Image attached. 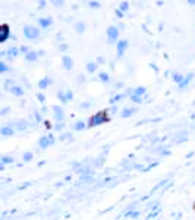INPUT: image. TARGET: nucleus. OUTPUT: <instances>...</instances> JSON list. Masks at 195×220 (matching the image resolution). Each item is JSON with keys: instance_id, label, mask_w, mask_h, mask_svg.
I'll list each match as a JSON object with an SVG mask.
<instances>
[{"instance_id": "nucleus-1", "label": "nucleus", "mask_w": 195, "mask_h": 220, "mask_svg": "<svg viewBox=\"0 0 195 220\" xmlns=\"http://www.w3.org/2000/svg\"><path fill=\"white\" fill-rule=\"evenodd\" d=\"M104 122H109L107 110H104V112H98V113H95L94 116H91V118H90V120H88V126L93 128V126L100 125V123H104Z\"/></svg>"}, {"instance_id": "nucleus-2", "label": "nucleus", "mask_w": 195, "mask_h": 220, "mask_svg": "<svg viewBox=\"0 0 195 220\" xmlns=\"http://www.w3.org/2000/svg\"><path fill=\"white\" fill-rule=\"evenodd\" d=\"M24 34L28 40H37L38 37H40V29L38 28H35V26H25L24 28Z\"/></svg>"}, {"instance_id": "nucleus-3", "label": "nucleus", "mask_w": 195, "mask_h": 220, "mask_svg": "<svg viewBox=\"0 0 195 220\" xmlns=\"http://www.w3.org/2000/svg\"><path fill=\"white\" fill-rule=\"evenodd\" d=\"M118 37H119V29L116 26H109L107 28V40L109 43H118Z\"/></svg>"}, {"instance_id": "nucleus-4", "label": "nucleus", "mask_w": 195, "mask_h": 220, "mask_svg": "<svg viewBox=\"0 0 195 220\" xmlns=\"http://www.w3.org/2000/svg\"><path fill=\"white\" fill-rule=\"evenodd\" d=\"M38 144H40V147L41 148H47L49 145L54 144V136L51 135H44L43 138H40V141H38Z\"/></svg>"}, {"instance_id": "nucleus-5", "label": "nucleus", "mask_w": 195, "mask_h": 220, "mask_svg": "<svg viewBox=\"0 0 195 220\" xmlns=\"http://www.w3.org/2000/svg\"><path fill=\"white\" fill-rule=\"evenodd\" d=\"M9 34H10V29H9V25H0V43L6 41L9 38Z\"/></svg>"}, {"instance_id": "nucleus-6", "label": "nucleus", "mask_w": 195, "mask_h": 220, "mask_svg": "<svg viewBox=\"0 0 195 220\" xmlns=\"http://www.w3.org/2000/svg\"><path fill=\"white\" fill-rule=\"evenodd\" d=\"M126 49H128V41L126 40H120V41H118V56L119 57L123 56V53H125Z\"/></svg>"}, {"instance_id": "nucleus-7", "label": "nucleus", "mask_w": 195, "mask_h": 220, "mask_svg": "<svg viewBox=\"0 0 195 220\" xmlns=\"http://www.w3.org/2000/svg\"><path fill=\"white\" fill-rule=\"evenodd\" d=\"M59 98L63 103L70 101V100H72V93H70L69 90H68V91H60V93H59Z\"/></svg>"}, {"instance_id": "nucleus-8", "label": "nucleus", "mask_w": 195, "mask_h": 220, "mask_svg": "<svg viewBox=\"0 0 195 220\" xmlns=\"http://www.w3.org/2000/svg\"><path fill=\"white\" fill-rule=\"evenodd\" d=\"M192 78H194V74H192V72H191V74H188V75L183 78V81L179 84V88H186L188 85H189V82L192 81Z\"/></svg>"}, {"instance_id": "nucleus-9", "label": "nucleus", "mask_w": 195, "mask_h": 220, "mask_svg": "<svg viewBox=\"0 0 195 220\" xmlns=\"http://www.w3.org/2000/svg\"><path fill=\"white\" fill-rule=\"evenodd\" d=\"M63 116H65L63 109H62L60 106H54V119H56V120H62Z\"/></svg>"}, {"instance_id": "nucleus-10", "label": "nucleus", "mask_w": 195, "mask_h": 220, "mask_svg": "<svg viewBox=\"0 0 195 220\" xmlns=\"http://www.w3.org/2000/svg\"><path fill=\"white\" fill-rule=\"evenodd\" d=\"M63 66L66 70H70L72 66H74V63H72V59L69 57V56H63Z\"/></svg>"}, {"instance_id": "nucleus-11", "label": "nucleus", "mask_w": 195, "mask_h": 220, "mask_svg": "<svg viewBox=\"0 0 195 220\" xmlns=\"http://www.w3.org/2000/svg\"><path fill=\"white\" fill-rule=\"evenodd\" d=\"M135 112H136L135 107H126V109H123V112H122V118H129V116H132Z\"/></svg>"}, {"instance_id": "nucleus-12", "label": "nucleus", "mask_w": 195, "mask_h": 220, "mask_svg": "<svg viewBox=\"0 0 195 220\" xmlns=\"http://www.w3.org/2000/svg\"><path fill=\"white\" fill-rule=\"evenodd\" d=\"M0 134L5 135V136H12L13 135V129H12L10 126H3L2 129H0Z\"/></svg>"}, {"instance_id": "nucleus-13", "label": "nucleus", "mask_w": 195, "mask_h": 220, "mask_svg": "<svg viewBox=\"0 0 195 220\" xmlns=\"http://www.w3.org/2000/svg\"><path fill=\"white\" fill-rule=\"evenodd\" d=\"M9 91H10L12 94H15V95H22V94H24V90H22L21 87H18V85H13Z\"/></svg>"}, {"instance_id": "nucleus-14", "label": "nucleus", "mask_w": 195, "mask_h": 220, "mask_svg": "<svg viewBox=\"0 0 195 220\" xmlns=\"http://www.w3.org/2000/svg\"><path fill=\"white\" fill-rule=\"evenodd\" d=\"M37 57H38V54H37L35 51H28V53H26V60H29V62L37 60Z\"/></svg>"}, {"instance_id": "nucleus-15", "label": "nucleus", "mask_w": 195, "mask_h": 220, "mask_svg": "<svg viewBox=\"0 0 195 220\" xmlns=\"http://www.w3.org/2000/svg\"><path fill=\"white\" fill-rule=\"evenodd\" d=\"M51 24H53V21H51L50 18H49V19H44V18L40 19V25H41L43 28H47V26H50Z\"/></svg>"}, {"instance_id": "nucleus-16", "label": "nucleus", "mask_w": 195, "mask_h": 220, "mask_svg": "<svg viewBox=\"0 0 195 220\" xmlns=\"http://www.w3.org/2000/svg\"><path fill=\"white\" fill-rule=\"evenodd\" d=\"M26 122L25 120H18L16 122V129H19V131H24V129H26Z\"/></svg>"}, {"instance_id": "nucleus-17", "label": "nucleus", "mask_w": 195, "mask_h": 220, "mask_svg": "<svg viewBox=\"0 0 195 220\" xmlns=\"http://www.w3.org/2000/svg\"><path fill=\"white\" fill-rule=\"evenodd\" d=\"M183 78H185V76L180 75V74H173V81H175V82H176L178 85L180 84L182 81H183Z\"/></svg>"}, {"instance_id": "nucleus-18", "label": "nucleus", "mask_w": 195, "mask_h": 220, "mask_svg": "<svg viewBox=\"0 0 195 220\" xmlns=\"http://www.w3.org/2000/svg\"><path fill=\"white\" fill-rule=\"evenodd\" d=\"M49 82H50V79H49V78H44L43 81H40V82H38V87H40L41 90H44V88H47Z\"/></svg>"}, {"instance_id": "nucleus-19", "label": "nucleus", "mask_w": 195, "mask_h": 220, "mask_svg": "<svg viewBox=\"0 0 195 220\" xmlns=\"http://www.w3.org/2000/svg\"><path fill=\"white\" fill-rule=\"evenodd\" d=\"M134 94H135V95H138V97H141L142 94H145V88H144V87H138L136 90H134Z\"/></svg>"}, {"instance_id": "nucleus-20", "label": "nucleus", "mask_w": 195, "mask_h": 220, "mask_svg": "<svg viewBox=\"0 0 195 220\" xmlns=\"http://www.w3.org/2000/svg\"><path fill=\"white\" fill-rule=\"evenodd\" d=\"M95 69H97V63H88V65H87V70H88L90 74L95 72Z\"/></svg>"}, {"instance_id": "nucleus-21", "label": "nucleus", "mask_w": 195, "mask_h": 220, "mask_svg": "<svg viewBox=\"0 0 195 220\" xmlns=\"http://www.w3.org/2000/svg\"><path fill=\"white\" fill-rule=\"evenodd\" d=\"M84 128H85V123H84V122H81V120H79V122H77V123L74 125V129H77V131H82Z\"/></svg>"}, {"instance_id": "nucleus-22", "label": "nucleus", "mask_w": 195, "mask_h": 220, "mask_svg": "<svg viewBox=\"0 0 195 220\" xmlns=\"http://www.w3.org/2000/svg\"><path fill=\"white\" fill-rule=\"evenodd\" d=\"M123 97H125V94H119V95H116V97H113V98H111L110 103H111V104H113V103H118V101H120Z\"/></svg>"}, {"instance_id": "nucleus-23", "label": "nucleus", "mask_w": 195, "mask_h": 220, "mask_svg": "<svg viewBox=\"0 0 195 220\" xmlns=\"http://www.w3.org/2000/svg\"><path fill=\"white\" fill-rule=\"evenodd\" d=\"M98 76H100V79H101L103 82H109V81H110V79H109V75H107L106 72H101Z\"/></svg>"}, {"instance_id": "nucleus-24", "label": "nucleus", "mask_w": 195, "mask_h": 220, "mask_svg": "<svg viewBox=\"0 0 195 220\" xmlns=\"http://www.w3.org/2000/svg\"><path fill=\"white\" fill-rule=\"evenodd\" d=\"M128 9H129V3L122 2V3H120V12H126Z\"/></svg>"}, {"instance_id": "nucleus-25", "label": "nucleus", "mask_w": 195, "mask_h": 220, "mask_svg": "<svg viewBox=\"0 0 195 220\" xmlns=\"http://www.w3.org/2000/svg\"><path fill=\"white\" fill-rule=\"evenodd\" d=\"M77 31L79 33V34H81V33H84V31H85V25L82 24V22H79V24L77 25Z\"/></svg>"}, {"instance_id": "nucleus-26", "label": "nucleus", "mask_w": 195, "mask_h": 220, "mask_svg": "<svg viewBox=\"0 0 195 220\" xmlns=\"http://www.w3.org/2000/svg\"><path fill=\"white\" fill-rule=\"evenodd\" d=\"M131 101H134V103H141L142 100H141V97H138V95H135V94H132V95H131Z\"/></svg>"}, {"instance_id": "nucleus-27", "label": "nucleus", "mask_w": 195, "mask_h": 220, "mask_svg": "<svg viewBox=\"0 0 195 220\" xmlns=\"http://www.w3.org/2000/svg\"><path fill=\"white\" fill-rule=\"evenodd\" d=\"M18 49L16 47H12V49H10V50H9V56H10V57H13V56H16L18 54Z\"/></svg>"}, {"instance_id": "nucleus-28", "label": "nucleus", "mask_w": 195, "mask_h": 220, "mask_svg": "<svg viewBox=\"0 0 195 220\" xmlns=\"http://www.w3.org/2000/svg\"><path fill=\"white\" fill-rule=\"evenodd\" d=\"M31 159H32V153L28 151V153H25V154H24V160H25V161H29Z\"/></svg>"}, {"instance_id": "nucleus-29", "label": "nucleus", "mask_w": 195, "mask_h": 220, "mask_svg": "<svg viewBox=\"0 0 195 220\" xmlns=\"http://www.w3.org/2000/svg\"><path fill=\"white\" fill-rule=\"evenodd\" d=\"M88 5H90L91 8H100V3H98V2H88Z\"/></svg>"}, {"instance_id": "nucleus-30", "label": "nucleus", "mask_w": 195, "mask_h": 220, "mask_svg": "<svg viewBox=\"0 0 195 220\" xmlns=\"http://www.w3.org/2000/svg\"><path fill=\"white\" fill-rule=\"evenodd\" d=\"M6 70H8V66L3 62H0V72H6Z\"/></svg>"}, {"instance_id": "nucleus-31", "label": "nucleus", "mask_w": 195, "mask_h": 220, "mask_svg": "<svg viewBox=\"0 0 195 220\" xmlns=\"http://www.w3.org/2000/svg\"><path fill=\"white\" fill-rule=\"evenodd\" d=\"M13 159L12 157H3V163H12Z\"/></svg>"}, {"instance_id": "nucleus-32", "label": "nucleus", "mask_w": 195, "mask_h": 220, "mask_svg": "<svg viewBox=\"0 0 195 220\" xmlns=\"http://www.w3.org/2000/svg\"><path fill=\"white\" fill-rule=\"evenodd\" d=\"M37 98H38L40 101H44V100H46V97H44L43 94H37Z\"/></svg>"}, {"instance_id": "nucleus-33", "label": "nucleus", "mask_w": 195, "mask_h": 220, "mask_svg": "<svg viewBox=\"0 0 195 220\" xmlns=\"http://www.w3.org/2000/svg\"><path fill=\"white\" fill-rule=\"evenodd\" d=\"M116 15H118V18H122V16H123V13H122L120 10H116Z\"/></svg>"}, {"instance_id": "nucleus-34", "label": "nucleus", "mask_w": 195, "mask_h": 220, "mask_svg": "<svg viewBox=\"0 0 195 220\" xmlns=\"http://www.w3.org/2000/svg\"><path fill=\"white\" fill-rule=\"evenodd\" d=\"M66 49H68L66 44H62V46H60V50H66Z\"/></svg>"}, {"instance_id": "nucleus-35", "label": "nucleus", "mask_w": 195, "mask_h": 220, "mask_svg": "<svg viewBox=\"0 0 195 220\" xmlns=\"http://www.w3.org/2000/svg\"><path fill=\"white\" fill-rule=\"evenodd\" d=\"M110 112H111V113H116V112H118V107H116V106H115V107H111Z\"/></svg>"}, {"instance_id": "nucleus-36", "label": "nucleus", "mask_w": 195, "mask_h": 220, "mask_svg": "<svg viewBox=\"0 0 195 220\" xmlns=\"http://www.w3.org/2000/svg\"><path fill=\"white\" fill-rule=\"evenodd\" d=\"M97 62H98V63H104V57H98Z\"/></svg>"}, {"instance_id": "nucleus-37", "label": "nucleus", "mask_w": 195, "mask_h": 220, "mask_svg": "<svg viewBox=\"0 0 195 220\" xmlns=\"http://www.w3.org/2000/svg\"><path fill=\"white\" fill-rule=\"evenodd\" d=\"M8 112H9V109H8V107H6V109H3V110H2V115H6Z\"/></svg>"}, {"instance_id": "nucleus-38", "label": "nucleus", "mask_w": 195, "mask_h": 220, "mask_svg": "<svg viewBox=\"0 0 195 220\" xmlns=\"http://www.w3.org/2000/svg\"><path fill=\"white\" fill-rule=\"evenodd\" d=\"M2 54H3V53H2V51H0V56H2Z\"/></svg>"}]
</instances>
